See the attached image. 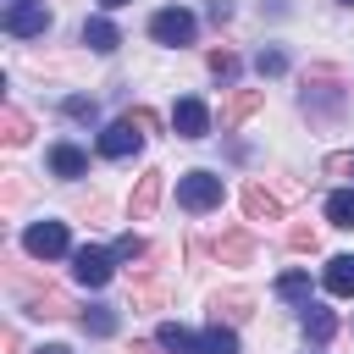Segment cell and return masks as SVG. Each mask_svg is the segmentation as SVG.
Wrapping results in <instances>:
<instances>
[{
  "label": "cell",
  "mask_w": 354,
  "mask_h": 354,
  "mask_svg": "<svg viewBox=\"0 0 354 354\" xmlns=\"http://www.w3.org/2000/svg\"><path fill=\"white\" fill-rule=\"evenodd\" d=\"M44 28H50L44 0H28V6H11V11H6V33H17V39H39Z\"/></svg>",
  "instance_id": "obj_5"
},
{
  "label": "cell",
  "mask_w": 354,
  "mask_h": 354,
  "mask_svg": "<svg viewBox=\"0 0 354 354\" xmlns=\"http://www.w3.org/2000/svg\"><path fill=\"white\" fill-rule=\"evenodd\" d=\"M337 6H354V0H337Z\"/></svg>",
  "instance_id": "obj_39"
},
{
  "label": "cell",
  "mask_w": 354,
  "mask_h": 354,
  "mask_svg": "<svg viewBox=\"0 0 354 354\" xmlns=\"http://www.w3.org/2000/svg\"><path fill=\"white\" fill-rule=\"evenodd\" d=\"M321 282H326V293H332V299H354V254H332Z\"/></svg>",
  "instance_id": "obj_13"
},
{
  "label": "cell",
  "mask_w": 354,
  "mask_h": 354,
  "mask_svg": "<svg viewBox=\"0 0 354 354\" xmlns=\"http://www.w3.org/2000/svg\"><path fill=\"white\" fill-rule=\"evenodd\" d=\"M138 144H144V133H138L127 116H122V122H111V127L100 133V155H105V160H127Z\"/></svg>",
  "instance_id": "obj_7"
},
{
  "label": "cell",
  "mask_w": 354,
  "mask_h": 354,
  "mask_svg": "<svg viewBox=\"0 0 354 354\" xmlns=\"http://www.w3.org/2000/svg\"><path fill=\"white\" fill-rule=\"evenodd\" d=\"M194 28H199L194 11H183V6H166V11L149 17V39H155V44H188Z\"/></svg>",
  "instance_id": "obj_3"
},
{
  "label": "cell",
  "mask_w": 354,
  "mask_h": 354,
  "mask_svg": "<svg viewBox=\"0 0 354 354\" xmlns=\"http://www.w3.org/2000/svg\"><path fill=\"white\" fill-rule=\"evenodd\" d=\"M144 254H149V243H144L138 232H122V238H116V260H144Z\"/></svg>",
  "instance_id": "obj_29"
},
{
  "label": "cell",
  "mask_w": 354,
  "mask_h": 354,
  "mask_svg": "<svg viewBox=\"0 0 354 354\" xmlns=\"http://www.w3.org/2000/svg\"><path fill=\"white\" fill-rule=\"evenodd\" d=\"M39 354H66V348H61V343H50V348H39Z\"/></svg>",
  "instance_id": "obj_37"
},
{
  "label": "cell",
  "mask_w": 354,
  "mask_h": 354,
  "mask_svg": "<svg viewBox=\"0 0 354 354\" xmlns=\"http://www.w3.org/2000/svg\"><path fill=\"white\" fill-rule=\"evenodd\" d=\"M72 277H77L83 288H105V282L116 277V249H94V243L72 249Z\"/></svg>",
  "instance_id": "obj_2"
},
{
  "label": "cell",
  "mask_w": 354,
  "mask_h": 354,
  "mask_svg": "<svg viewBox=\"0 0 354 354\" xmlns=\"http://www.w3.org/2000/svg\"><path fill=\"white\" fill-rule=\"evenodd\" d=\"M254 72H260V77H282V72H288V55H282V50H260V55H254Z\"/></svg>",
  "instance_id": "obj_27"
},
{
  "label": "cell",
  "mask_w": 354,
  "mask_h": 354,
  "mask_svg": "<svg viewBox=\"0 0 354 354\" xmlns=\"http://www.w3.org/2000/svg\"><path fill=\"white\" fill-rule=\"evenodd\" d=\"M260 105H266V88H232V94L221 100V127L232 133V127H238V122H249Z\"/></svg>",
  "instance_id": "obj_9"
},
{
  "label": "cell",
  "mask_w": 354,
  "mask_h": 354,
  "mask_svg": "<svg viewBox=\"0 0 354 354\" xmlns=\"http://www.w3.org/2000/svg\"><path fill=\"white\" fill-rule=\"evenodd\" d=\"M243 210H249V221H282V199L266 183H243Z\"/></svg>",
  "instance_id": "obj_11"
},
{
  "label": "cell",
  "mask_w": 354,
  "mask_h": 354,
  "mask_svg": "<svg viewBox=\"0 0 354 354\" xmlns=\"http://www.w3.org/2000/svg\"><path fill=\"white\" fill-rule=\"evenodd\" d=\"M216 260H221V266H249V260H254V232H249V227H227V232L216 238Z\"/></svg>",
  "instance_id": "obj_10"
},
{
  "label": "cell",
  "mask_w": 354,
  "mask_h": 354,
  "mask_svg": "<svg viewBox=\"0 0 354 354\" xmlns=\"http://www.w3.org/2000/svg\"><path fill=\"white\" fill-rule=\"evenodd\" d=\"M0 343H6V354H17V326H6V337H0Z\"/></svg>",
  "instance_id": "obj_34"
},
{
  "label": "cell",
  "mask_w": 354,
  "mask_h": 354,
  "mask_svg": "<svg viewBox=\"0 0 354 354\" xmlns=\"http://www.w3.org/2000/svg\"><path fill=\"white\" fill-rule=\"evenodd\" d=\"M61 111H66L72 122H88V127L100 122V105H94V100H83V94H66V100H61Z\"/></svg>",
  "instance_id": "obj_25"
},
{
  "label": "cell",
  "mask_w": 354,
  "mask_h": 354,
  "mask_svg": "<svg viewBox=\"0 0 354 354\" xmlns=\"http://www.w3.org/2000/svg\"><path fill=\"white\" fill-rule=\"evenodd\" d=\"M277 293L293 299V304H310V277H304V271H282V277H277Z\"/></svg>",
  "instance_id": "obj_23"
},
{
  "label": "cell",
  "mask_w": 354,
  "mask_h": 354,
  "mask_svg": "<svg viewBox=\"0 0 354 354\" xmlns=\"http://www.w3.org/2000/svg\"><path fill=\"white\" fill-rule=\"evenodd\" d=\"M83 44H88L94 55H111V50L122 44V33H116L111 17H88V22H83Z\"/></svg>",
  "instance_id": "obj_14"
},
{
  "label": "cell",
  "mask_w": 354,
  "mask_h": 354,
  "mask_svg": "<svg viewBox=\"0 0 354 354\" xmlns=\"http://www.w3.org/2000/svg\"><path fill=\"white\" fill-rule=\"evenodd\" d=\"M332 332H337V315H332V310H321V304H304V337L326 343Z\"/></svg>",
  "instance_id": "obj_20"
},
{
  "label": "cell",
  "mask_w": 354,
  "mask_h": 354,
  "mask_svg": "<svg viewBox=\"0 0 354 354\" xmlns=\"http://www.w3.org/2000/svg\"><path fill=\"white\" fill-rule=\"evenodd\" d=\"M50 171L55 177H83L88 171V155L77 144H50Z\"/></svg>",
  "instance_id": "obj_15"
},
{
  "label": "cell",
  "mask_w": 354,
  "mask_h": 354,
  "mask_svg": "<svg viewBox=\"0 0 354 354\" xmlns=\"http://www.w3.org/2000/svg\"><path fill=\"white\" fill-rule=\"evenodd\" d=\"M304 111H337L343 105V94L332 88V72H315V77H304V100H299Z\"/></svg>",
  "instance_id": "obj_12"
},
{
  "label": "cell",
  "mask_w": 354,
  "mask_h": 354,
  "mask_svg": "<svg viewBox=\"0 0 354 354\" xmlns=\"http://www.w3.org/2000/svg\"><path fill=\"white\" fill-rule=\"evenodd\" d=\"M0 138H6V144H28V138H33V122H28L17 105H0Z\"/></svg>",
  "instance_id": "obj_18"
},
{
  "label": "cell",
  "mask_w": 354,
  "mask_h": 354,
  "mask_svg": "<svg viewBox=\"0 0 354 354\" xmlns=\"http://www.w3.org/2000/svg\"><path fill=\"white\" fill-rule=\"evenodd\" d=\"M127 122H133L138 133H155V127H160V122H155V111H144V105H138V111H127Z\"/></svg>",
  "instance_id": "obj_31"
},
{
  "label": "cell",
  "mask_w": 354,
  "mask_h": 354,
  "mask_svg": "<svg viewBox=\"0 0 354 354\" xmlns=\"http://www.w3.org/2000/svg\"><path fill=\"white\" fill-rule=\"evenodd\" d=\"M288 249H299V254H315V249H321V232H315V227H293V232H288Z\"/></svg>",
  "instance_id": "obj_28"
},
{
  "label": "cell",
  "mask_w": 354,
  "mask_h": 354,
  "mask_svg": "<svg viewBox=\"0 0 354 354\" xmlns=\"http://www.w3.org/2000/svg\"><path fill=\"white\" fill-rule=\"evenodd\" d=\"M155 343H160V348H166V354H205V348H199V337H194V332H188V326H177V321H166V326H160V337H155Z\"/></svg>",
  "instance_id": "obj_17"
},
{
  "label": "cell",
  "mask_w": 354,
  "mask_h": 354,
  "mask_svg": "<svg viewBox=\"0 0 354 354\" xmlns=\"http://www.w3.org/2000/svg\"><path fill=\"white\" fill-rule=\"evenodd\" d=\"M160 188H166V171H160V166H149V171L138 177V188H133V199H127V210H133V221H149V216H155V205H160Z\"/></svg>",
  "instance_id": "obj_8"
},
{
  "label": "cell",
  "mask_w": 354,
  "mask_h": 354,
  "mask_svg": "<svg viewBox=\"0 0 354 354\" xmlns=\"http://www.w3.org/2000/svg\"><path fill=\"white\" fill-rule=\"evenodd\" d=\"M83 332H94V337H111V332H116V310H105V304H88V310H83Z\"/></svg>",
  "instance_id": "obj_24"
},
{
  "label": "cell",
  "mask_w": 354,
  "mask_h": 354,
  "mask_svg": "<svg viewBox=\"0 0 354 354\" xmlns=\"http://www.w3.org/2000/svg\"><path fill=\"white\" fill-rule=\"evenodd\" d=\"M133 354H166L160 343H133Z\"/></svg>",
  "instance_id": "obj_35"
},
{
  "label": "cell",
  "mask_w": 354,
  "mask_h": 354,
  "mask_svg": "<svg viewBox=\"0 0 354 354\" xmlns=\"http://www.w3.org/2000/svg\"><path fill=\"white\" fill-rule=\"evenodd\" d=\"M22 249H28V254H39V260H55V254H66V249H72V238H66V221H33V227L22 232Z\"/></svg>",
  "instance_id": "obj_4"
},
{
  "label": "cell",
  "mask_w": 354,
  "mask_h": 354,
  "mask_svg": "<svg viewBox=\"0 0 354 354\" xmlns=\"http://www.w3.org/2000/svg\"><path fill=\"white\" fill-rule=\"evenodd\" d=\"M177 205L194 210V216L216 210V205H221V177H216V171H183V177H177Z\"/></svg>",
  "instance_id": "obj_1"
},
{
  "label": "cell",
  "mask_w": 354,
  "mask_h": 354,
  "mask_svg": "<svg viewBox=\"0 0 354 354\" xmlns=\"http://www.w3.org/2000/svg\"><path fill=\"white\" fill-rule=\"evenodd\" d=\"M28 310H33V315H50V321H55V315H72V299H66L61 288H44V293H28Z\"/></svg>",
  "instance_id": "obj_19"
},
{
  "label": "cell",
  "mask_w": 354,
  "mask_h": 354,
  "mask_svg": "<svg viewBox=\"0 0 354 354\" xmlns=\"http://www.w3.org/2000/svg\"><path fill=\"white\" fill-rule=\"evenodd\" d=\"M199 348H205V354H238V332L221 326V321H210V332L199 337Z\"/></svg>",
  "instance_id": "obj_21"
},
{
  "label": "cell",
  "mask_w": 354,
  "mask_h": 354,
  "mask_svg": "<svg viewBox=\"0 0 354 354\" xmlns=\"http://www.w3.org/2000/svg\"><path fill=\"white\" fill-rule=\"evenodd\" d=\"M326 221H332V227H354V188H337V194L326 199Z\"/></svg>",
  "instance_id": "obj_22"
},
{
  "label": "cell",
  "mask_w": 354,
  "mask_h": 354,
  "mask_svg": "<svg viewBox=\"0 0 354 354\" xmlns=\"http://www.w3.org/2000/svg\"><path fill=\"white\" fill-rule=\"evenodd\" d=\"M11 6H28V0H6V11H11Z\"/></svg>",
  "instance_id": "obj_38"
},
{
  "label": "cell",
  "mask_w": 354,
  "mask_h": 354,
  "mask_svg": "<svg viewBox=\"0 0 354 354\" xmlns=\"http://www.w3.org/2000/svg\"><path fill=\"white\" fill-rule=\"evenodd\" d=\"M326 171L332 177H354V149L348 155H326Z\"/></svg>",
  "instance_id": "obj_30"
},
{
  "label": "cell",
  "mask_w": 354,
  "mask_h": 354,
  "mask_svg": "<svg viewBox=\"0 0 354 354\" xmlns=\"http://www.w3.org/2000/svg\"><path fill=\"white\" fill-rule=\"evenodd\" d=\"M100 6H105V11H116V6H133V0H100Z\"/></svg>",
  "instance_id": "obj_36"
},
{
  "label": "cell",
  "mask_w": 354,
  "mask_h": 354,
  "mask_svg": "<svg viewBox=\"0 0 354 354\" xmlns=\"http://www.w3.org/2000/svg\"><path fill=\"white\" fill-rule=\"evenodd\" d=\"M249 310H254V293H243V288H227V293L210 299V315H216V321H221V315H227V321H243Z\"/></svg>",
  "instance_id": "obj_16"
},
{
  "label": "cell",
  "mask_w": 354,
  "mask_h": 354,
  "mask_svg": "<svg viewBox=\"0 0 354 354\" xmlns=\"http://www.w3.org/2000/svg\"><path fill=\"white\" fill-rule=\"evenodd\" d=\"M205 66H210L221 83H232V77H238V55H232V50H210V55H205Z\"/></svg>",
  "instance_id": "obj_26"
},
{
  "label": "cell",
  "mask_w": 354,
  "mask_h": 354,
  "mask_svg": "<svg viewBox=\"0 0 354 354\" xmlns=\"http://www.w3.org/2000/svg\"><path fill=\"white\" fill-rule=\"evenodd\" d=\"M171 133H177V138H205V133H210L205 100H177V105H171Z\"/></svg>",
  "instance_id": "obj_6"
},
{
  "label": "cell",
  "mask_w": 354,
  "mask_h": 354,
  "mask_svg": "<svg viewBox=\"0 0 354 354\" xmlns=\"http://www.w3.org/2000/svg\"><path fill=\"white\" fill-rule=\"evenodd\" d=\"M160 299H166V288H155V282L149 288H133V304H160Z\"/></svg>",
  "instance_id": "obj_32"
},
{
  "label": "cell",
  "mask_w": 354,
  "mask_h": 354,
  "mask_svg": "<svg viewBox=\"0 0 354 354\" xmlns=\"http://www.w3.org/2000/svg\"><path fill=\"white\" fill-rule=\"evenodd\" d=\"M232 17V0H210V22H227Z\"/></svg>",
  "instance_id": "obj_33"
}]
</instances>
